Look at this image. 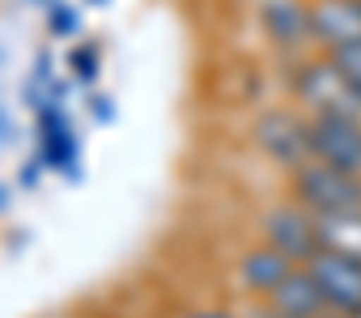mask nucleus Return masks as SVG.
I'll return each instance as SVG.
<instances>
[{"label": "nucleus", "mask_w": 361, "mask_h": 318, "mask_svg": "<svg viewBox=\"0 0 361 318\" xmlns=\"http://www.w3.org/2000/svg\"><path fill=\"white\" fill-rule=\"evenodd\" d=\"M264 318H285V314H276V310H272V314H264Z\"/></svg>", "instance_id": "14"}, {"label": "nucleus", "mask_w": 361, "mask_h": 318, "mask_svg": "<svg viewBox=\"0 0 361 318\" xmlns=\"http://www.w3.org/2000/svg\"><path fill=\"white\" fill-rule=\"evenodd\" d=\"M192 318H234V314H226V310H200V314H192Z\"/></svg>", "instance_id": "13"}, {"label": "nucleus", "mask_w": 361, "mask_h": 318, "mask_svg": "<svg viewBox=\"0 0 361 318\" xmlns=\"http://www.w3.org/2000/svg\"><path fill=\"white\" fill-rule=\"evenodd\" d=\"M293 267H298L293 259H285L276 246H268V242H264V246H255V250H247V255H243L238 276H243V284H247L251 293H268V297H272V288H276Z\"/></svg>", "instance_id": "9"}, {"label": "nucleus", "mask_w": 361, "mask_h": 318, "mask_svg": "<svg viewBox=\"0 0 361 318\" xmlns=\"http://www.w3.org/2000/svg\"><path fill=\"white\" fill-rule=\"evenodd\" d=\"M298 89H302V98L314 106V115H344V119H361V98L348 89V81L336 72V64H331V60L302 64V72H298Z\"/></svg>", "instance_id": "5"}, {"label": "nucleus", "mask_w": 361, "mask_h": 318, "mask_svg": "<svg viewBox=\"0 0 361 318\" xmlns=\"http://www.w3.org/2000/svg\"><path fill=\"white\" fill-rule=\"evenodd\" d=\"M264 242L276 246L298 267H306L323 250V242H319V217L310 208H302V204H281V208H272L264 217Z\"/></svg>", "instance_id": "2"}, {"label": "nucleus", "mask_w": 361, "mask_h": 318, "mask_svg": "<svg viewBox=\"0 0 361 318\" xmlns=\"http://www.w3.org/2000/svg\"><path fill=\"white\" fill-rule=\"evenodd\" d=\"M264 26L285 47H293L302 39H314L310 34V9H302L298 0H268V5H264Z\"/></svg>", "instance_id": "10"}, {"label": "nucleus", "mask_w": 361, "mask_h": 318, "mask_svg": "<svg viewBox=\"0 0 361 318\" xmlns=\"http://www.w3.org/2000/svg\"><path fill=\"white\" fill-rule=\"evenodd\" d=\"M272 310L285 314V318H340V314L327 305V297L319 293V284H314V276H310L306 267H293V272L272 288Z\"/></svg>", "instance_id": "8"}, {"label": "nucleus", "mask_w": 361, "mask_h": 318, "mask_svg": "<svg viewBox=\"0 0 361 318\" xmlns=\"http://www.w3.org/2000/svg\"><path fill=\"white\" fill-rule=\"evenodd\" d=\"M319 242H323V250H336V255H353V259H361V212L319 217Z\"/></svg>", "instance_id": "11"}, {"label": "nucleus", "mask_w": 361, "mask_h": 318, "mask_svg": "<svg viewBox=\"0 0 361 318\" xmlns=\"http://www.w3.org/2000/svg\"><path fill=\"white\" fill-rule=\"evenodd\" d=\"M255 136H259V144H264V153L268 157H276V162H285V166H306L310 162V119L302 123L298 115H289V110H268L264 119H259V127H255Z\"/></svg>", "instance_id": "6"}, {"label": "nucleus", "mask_w": 361, "mask_h": 318, "mask_svg": "<svg viewBox=\"0 0 361 318\" xmlns=\"http://www.w3.org/2000/svg\"><path fill=\"white\" fill-rule=\"evenodd\" d=\"M306 272L314 276L319 293L327 297V305L340 318H361V259L353 255H336V250H319Z\"/></svg>", "instance_id": "3"}, {"label": "nucleus", "mask_w": 361, "mask_h": 318, "mask_svg": "<svg viewBox=\"0 0 361 318\" xmlns=\"http://www.w3.org/2000/svg\"><path fill=\"white\" fill-rule=\"evenodd\" d=\"M327 60H331V64H336V72L348 81V89L361 98V43L336 47V51H327Z\"/></svg>", "instance_id": "12"}, {"label": "nucleus", "mask_w": 361, "mask_h": 318, "mask_svg": "<svg viewBox=\"0 0 361 318\" xmlns=\"http://www.w3.org/2000/svg\"><path fill=\"white\" fill-rule=\"evenodd\" d=\"M293 191H298V204L310 208L314 217L361 212V179H353L344 170H331L319 157H310L306 166L293 170Z\"/></svg>", "instance_id": "1"}, {"label": "nucleus", "mask_w": 361, "mask_h": 318, "mask_svg": "<svg viewBox=\"0 0 361 318\" xmlns=\"http://www.w3.org/2000/svg\"><path fill=\"white\" fill-rule=\"evenodd\" d=\"M310 153L331 170L361 179V119L344 115H314L310 119Z\"/></svg>", "instance_id": "4"}, {"label": "nucleus", "mask_w": 361, "mask_h": 318, "mask_svg": "<svg viewBox=\"0 0 361 318\" xmlns=\"http://www.w3.org/2000/svg\"><path fill=\"white\" fill-rule=\"evenodd\" d=\"M310 34L327 51L361 43V0H314L310 5Z\"/></svg>", "instance_id": "7"}]
</instances>
